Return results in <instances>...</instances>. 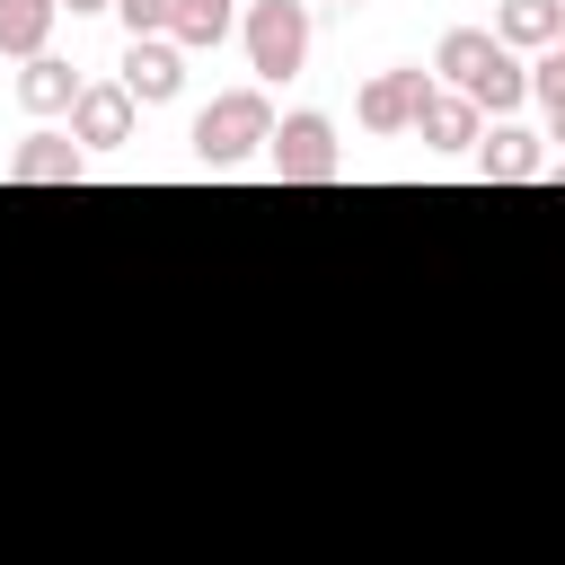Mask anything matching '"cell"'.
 Returning a JSON list of instances; mask_svg holds the SVG:
<instances>
[{
    "label": "cell",
    "mask_w": 565,
    "mask_h": 565,
    "mask_svg": "<svg viewBox=\"0 0 565 565\" xmlns=\"http://www.w3.org/2000/svg\"><path fill=\"white\" fill-rule=\"evenodd\" d=\"M433 71L450 79V97H468V106H477V115H494V124H512V115H521V97H530L521 53H503L486 26H450V35L433 44Z\"/></svg>",
    "instance_id": "6da1fadb"
},
{
    "label": "cell",
    "mask_w": 565,
    "mask_h": 565,
    "mask_svg": "<svg viewBox=\"0 0 565 565\" xmlns=\"http://www.w3.org/2000/svg\"><path fill=\"white\" fill-rule=\"evenodd\" d=\"M265 141H274L265 88H230V97H212V106L194 115V159H203V168H238V159L265 150Z\"/></svg>",
    "instance_id": "7a4b0ae2"
},
{
    "label": "cell",
    "mask_w": 565,
    "mask_h": 565,
    "mask_svg": "<svg viewBox=\"0 0 565 565\" xmlns=\"http://www.w3.org/2000/svg\"><path fill=\"white\" fill-rule=\"evenodd\" d=\"M238 44H247V71L256 79H291L309 62V0H247Z\"/></svg>",
    "instance_id": "3957f363"
},
{
    "label": "cell",
    "mask_w": 565,
    "mask_h": 565,
    "mask_svg": "<svg viewBox=\"0 0 565 565\" xmlns=\"http://www.w3.org/2000/svg\"><path fill=\"white\" fill-rule=\"evenodd\" d=\"M265 159H274V177H282V185H335V168H344V150H335V124H327V115H309V106L274 124Z\"/></svg>",
    "instance_id": "277c9868"
},
{
    "label": "cell",
    "mask_w": 565,
    "mask_h": 565,
    "mask_svg": "<svg viewBox=\"0 0 565 565\" xmlns=\"http://www.w3.org/2000/svg\"><path fill=\"white\" fill-rule=\"evenodd\" d=\"M424 97H433V71H380L362 97H353V115H362V132H415V115H424Z\"/></svg>",
    "instance_id": "5b68a950"
},
{
    "label": "cell",
    "mask_w": 565,
    "mask_h": 565,
    "mask_svg": "<svg viewBox=\"0 0 565 565\" xmlns=\"http://www.w3.org/2000/svg\"><path fill=\"white\" fill-rule=\"evenodd\" d=\"M132 97H124V79H88L79 97H71V141L79 150H124L132 141Z\"/></svg>",
    "instance_id": "8992f818"
},
{
    "label": "cell",
    "mask_w": 565,
    "mask_h": 565,
    "mask_svg": "<svg viewBox=\"0 0 565 565\" xmlns=\"http://www.w3.org/2000/svg\"><path fill=\"white\" fill-rule=\"evenodd\" d=\"M177 88H185V53H177L168 35L124 44V97H132V106H168Z\"/></svg>",
    "instance_id": "52a82bcc"
},
{
    "label": "cell",
    "mask_w": 565,
    "mask_h": 565,
    "mask_svg": "<svg viewBox=\"0 0 565 565\" xmlns=\"http://www.w3.org/2000/svg\"><path fill=\"white\" fill-rule=\"evenodd\" d=\"M9 177H18V185H79V177H88V150H79L71 132H26V141L9 150Z\"/></svg>",
    "instance_id": "ba28073f"
},
{
    "label": "cell",
    "mask_w": 565,
    "mask_h": 565,
    "mask_svg": "<svg viewBox=\"0 0 565 565\" xmlns=\"http://www.w3.org/2000/svg\"><path fill=\"white\" fill-rule=\"evenodd\" d=\"M477 177L486 185H530L539 168H547V150H539V132H521V124H494V132H477Z\"/></svg>",
    "instance_id": "9c48e42d"
},
{
    "label": "cell",
    "mask_w": 565,
    "mask_h": 565,
    "mask_svg": "<svg viewBox=\"0 0 565 565\" xmlns=\"http://www.w3.org/2000/svg\"><path fill=\"white\" fill-rule=\"evenodd\" d=\"M486 35H494L503 53H547V44L565 35V0H503Z\"/></svg>",
    "instance_id": "30bf717a"
},
{
    "label": "cell",
    "mask_w": 565,
    "mask_h": 565,
    "mask_svg": "<svg viewBox=\"0 0 565 565\" xmlns=\"http://www.w3.org/2000/svg\"><path fill=\"white\" fill-rule=\"evenodd\" d=\"M477 132H486V115H477L468 97H450V88H433L424 115H415V141H424V150H477Z\"/></svg>",
    "instance_id": "8fae6325"
},
{
    "label": "cell",
    "mask_w": 565,
    "mask_h": 565,
    "mask_svg": "<svg viewBox=\"0 0 565 565\" xmlns=\"http://www.w3.org/2000/svg\"><path fill=\"white\" fill-rule=\"evenodd\" d=\"M71 97H79V79H71V62H53V53H35V62L18 71V106H26V115H71Z\"/></svg>",
    "instance_id": "7c38bea8"
},
{
    "label": "cell",
    "mask_w": 565,
    "mask_h": 565,
    "mask_svg": "<svg viewBox=\"0 0 565 565\" xmlns=\"http://www.w3.org/2000/svg\"><path fill=\"white\" fill-rule=\"evenodd\" d=\"M53 18H62V0H0V53L35 62L44 35H53Z\"/></svg>",
    "instance_id": "4fadbf2b"
},
{
    "label": "cell",
    "mask_w": 565,
    "mask_h": 565,
    "mask_svg": "<svg viewBox=\"0 0 565 565\" xmlns=\"http://www.w3.org/2000/svg\"><path fill=\"white\" fill-rule=\"evenodd\" d=\"M115 18H124V35L141 44V35H168V18H177V0H115Z\"/></svg>",
    "instance_id": "5bb4252c"
},
{
    "label": "cell",
    "mask_w": 565,
    "mask_h": 565,
    "mask_svg": "<svg viewBox=\"0 0 565 565\" xmlns=\"http://www.w3.org/2000/svg\"><path fill=\"white\" fill-rule=\"evenodd\" d=\"M530 97H539V106H547V115H556V106H565V53H556V44H547V53H539V62H530Z\"/></svg>",
    "instance_id": "9a60e30c"
},
{
    "label": "cell",
    "mask_w": 565,
    "mask_h": 565,
    "mask_svg": "<svg viewBox=\"0 0 565 565\" xmlns=\"http://www.w3.org/2000/svg\"><path fill=\"white\" fill-rule=\"evenodd\" d=\"M62 9H71V18H88V9H115V0H62Z\"/></svg>",
    "instance_id": "2e32d148"
},
{
    "label": "cell",
    "mask_w": 565,
    "mask_h": 565,
    "mask_svg": "<svg viewBox=\"0 0 565 565\" xmlns=\"http://www.w3.org/2000/svg\"><path fill=\"white\" fill-rule=\"evenodd\" d=\"M539 177H547V185H565V159H547V168H539Z\"/></svg>",
    "instance_id": "e0dca14e"
},
{
    "label": "cell",
    "mask_w": 565,
    "mask_h": 565,
    "mask_svg": "<svg viewBox=\"0 0 565 565\" xmlns=\"http://www.w3.org/2000/svg\"><path fill=\"white\" fill-rule=\"evenodd\" d=\"M185 9H230V18H238V0H185Z\"/></svg>",
    "instance_id": "ac0fdd59"
},
{
    "label": "cell",
    "mask_w": 565,
    "mask_h": 565,
    "mask_svg": "<svg viewBox=\"0 0 565 565\" xmlns=\"http://www.w3.org/2000/svg\"><path fill=\"white\" fill-rule=\"evenodd\" d=\"M556 141H565V106H556Z\"/></svg>",
    "instance_id": "d6986e66"
},
{
    "label": "cell",
    "mask_w": 565,
    "mask_h": 565,
    "mask_svg": "<svg viewBox=\"0 0 565 565\" xmlns=\"http://www.w3.org/2000/svg\"><path fill=\"white\" fill-rule=\"evenodd\" d=\"M556 53H565V35H556Z\"/></svg>",
    "instance_id": "ffe728a7"
},
{
    "label": "cell",
    "mask_w": 565,
    "mask_h": 565,
    "mask_svg": "<svg viewBox=\"0 0 565 565\" xmlns=\"http://www.w3.org/2000/svg\"><path fill=\"white\" fill-rule=\"evenodd\" d=\"M344 9H362V0H344Z\"/></svg>",
    "instance_id": "44dd1931"
}]
</instances>
